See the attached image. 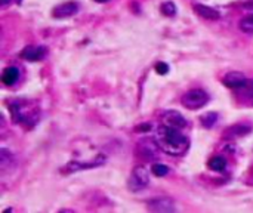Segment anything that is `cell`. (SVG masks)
Instances as JSON below:
<instances>
[{"label":"cell","mask_w":253,"mask_h":213,"mask_svg":"<svg viewBox=\"0 0 253 213\" xmlns=\"http://www.w3.org/2000/svg\"><path fill=\"white\" fill-rule=\"evenodd\" d=\"M154 139L160 151L172 157L184 155L190 148V139L181 132V129H175L166 125H160L156 129Z\"/></svg>","instance_id":"6da1fadb"},{"label":"cell","mask_w":253,"mask_h":213,"mask_svg":"<svg viewBox=\"0 0 253 213\" xmlns=\"http://www.w3.org/2000/svg\"><path fill=\"white\" fill-rule=\"evenodd\" d=\"M156 70H157V73L159 74H168V71H169V65L168 64H165V63H159L157 65H156Z\"/></svg>","instance_id":"44dd1931"},{"label":"cell","mask_w":253,"mask_h":213,"mask_svg":"<svg viewBox=\"0 0 253 213\" xmlns=\"http://www.w3.org/2000/svg\"><path fill=\"white\" fill-rule=\"evenodd\" d=\"M216 120H218V114L216 113H206L203 117L200 119L201 125H203L205 128H208V129L212 128V126H215Z\"/></svg>","instance_id":"d6986e66"},{"label":"cell","mask_w":253,"mask_h":213,"mask_svg":"<svg viewBox=\"0 0 253 213\" xmlns=\"http://www.w3.org/2000/svg\"><path fill=\"white\" fill-rule=\"evenodd\" d=\"M147 129H151V126H149V125H141V126H136V128H135L136 132H139V130H147Z\"/></svg>","instance_id":"7402d4cb"},{"label":"cell","mask_w":253,"mask_h":213,"mask_svg":"<svg viewBox=\"0 0 253 213\" xmlns=\"http://www.w3.org/2000/svg\"><path fill=\"white\" fill-rule=\"evenodd\" d=\"M194 12L198 17L205 18V20H209V21H216V20L221 18V14L216 9L211 8V6H206V5H195L194 6Z\"/></svg>","instance_id":"8fae6325"},{"label":"cell","mask_w":253,"mask_h":213,"mask_svg":"<svg viewBox=\"0 0 253 213\" xmlns=\"http://www.w3.org/2000/svg\"><path fill=\"white\" fill-rule=\"evenodd\" d=\"M162 120H163V125L166 126H170V128H175V129H184L187 126V120L185 117L175 111V110H168L162 114Z\"/></svg>","instance_id":"8992f818"},{"label":"cell","mask_w":253,"mask_h":213,"mask_svg":"<svg viewBox=\"0 0 253 213\" xmlns=\"http://www.w3.org/2000/svg\"><path fill=\"white\" fill-rule=\"evenodd\" d=\"M14 154L6 149V148H2L0 149V168H2V170H6L9 168H12L14 165Z\"/></svg>","instance_id":"5bb4252c"},{"label":"cell","mask_w":253,"mask_h":213,"mask_svg":"<svg viewBox=\"0 0 253 213\" xmlns=\"http://www.w3.org/2000/svg\"><path fill=\"white\" fill-rule=\"evenodd\" d=\"M238 27L243 33L246 34H253V14L252 15H246L244 18L240 20Z\"/></svg>","instance_id":"e0dca14e"},{"label":"cell","mask_w":253,"mask_h":213,"mask_svg":"<svg viewBox=\"0 0 253 213\" xmlns=\"http://www.w3.org/2000/svg\"><path fill=\"white\" fill-rule=\"evenodd\" d=\"M209 168H211L212 170H215V172H222V170H225V168H227V160H225L224 157H221V155L212 157V158L209 160Z\"/></svg>","instance_id":"2e32d148"},{"label":"cell","mask_w":253,"mask_h":213,"mask_svg":"<svg viewBox=\"0 0 253 213\" xmlns=\"http://www.w3.org/2000/svg\"><path fill=\"white\" fill-rule=\"evenodd\" d=\"M17 2H18V3H22V0H17Z\"/></svg>","instance_id":"d4e9b609"},{"label":"cell","mask_w":253,"mask_h":213,"mask_svg":"<svg viewBox=\"0 0 253 213\" xmlns=\"http://www.w3.org/2000/svg\"><path fill=\"white\" fill-rule=\"evenodd\" d=\"M148 210L151 212H176V206L173 203V200L168 198V197H160V198H154V200H149L147 203Z\"/></svg>","instance_id":"5b68a950"},{"label":"cell","mask_w":253,"mask_h":213,"mask_svg":"<svg viewBox=\"0 0 253 213\" xmlns=\"http://www.w3.org/2000/svg\"><path fill=\"white\" fill-rule=\"evenodd\" d=\"M181 102L188 110H198L209 102V95L203 89H191L184 93Z\"/></svg>","instance_id":"3957f363"},{"label":"cell","mask_w":253,"mask_h":213,"mask_svg":"<svg viewBox=\"0 0 253 213\" xmlns=\"http://www.w3.org/2000/svg\"><path fill=\"white\" fill-rule=\"evenodd\" d=\"M93 2H96V3H107V2H110V0H93Z\"/></svg>","instance_id":"cb8c5ba5"},{"label":"cell","mask_w":253,"mask_h":213,"mask_svg":"<svg viewBox=\"0 0 253 213\" xmlns=\"http://www.w3.org/2000/svg\"><path fill=\"white\" fill-rule=\"evenodd\" d=\"M224 85L230 89H240V87H244L249 82L246 79V76L243 73H238V71H231L228 73L225 77H224Z\"/></svg>","instance_id":"9c48e42d"},{"label":"cell","mask_w":253,"mask_h":213,"mask_svg":"<svg viewBox=\"0 0 253 213\" xmlns=\"http://www.w3.org/2000/svg\"><path fill=\"white\" fill-rule=\"evenodd\" d=\"M160 12H162L165 17L172 18V17H175V14H176V6H175L173 2H163V3L160 5Z\"/></svg>","instance_id":"ac0fdd59"},{"label":"cell","mask_w":253,"mask_h":213,"mask_svg":"<svg viewBox=\"0 0 253 213\" xmlns=\"http://www.w3.org/2000/svg\"><path fill=\"white\" fill-rule=\"evenodd\" d=\"M148 184H149L148 170L142 166L133 168V170L129 176V181H127V187L130 188V191L138 192V191L144 190L145 187H148Z\"/></svg>","instance_id":"277c9868"},{"label":"cell","mask_w":253,"mask_h":213,"mask_svg":"<svg viewBox=\"0 0 253 213\" xmlns=\"http://www.w3.org/2000/svg\"><path fill=\"white\" fill-rule=\"evenodd\" d=\"M20 79V70L17 67H6L2 73V82L6 86H12Z\"/></svg>","instance_id":"7c38bea8"},{"label":"cell","mask_w":253,"mask_h":213,"mask_svg":"<svg viewBox=\"0 0 253 213\" xmlns=\"http://www.w3.org/2000/svg\"><path fill=\"white\" fill-rule=\"evenodd\" d=\"M77 11H79V5L76 2H65V3H61L54 8L52 17L57 20H64V18H70V17L76 15Z\"/></svg>","instance_id":"52a82bcc"},{"label":"cell","mask_w":253,"mask_h":213,"mask_svg":"<svg viewBox=\"0 0 253 213\" xmlns=\"http://www.w3.org/2000/svg\"><path fill=\"white\" fill-rule=\"evenodd\" d=\"M138 148H139L141 157L144 155L145 160H156L157 158V149H160L156 139H144L139 142Z\"/></svg>","instance_id":"ba28073f"},{"label":"cell","mask_w":253,"mask_h":213,"mask_svg":"<svg viewBox=\"0 0 253 213\" xmlns=\"http://www.w3.org/2000/svg\"><path fill=\"white\" fill-rule=\"evenodd\" d=\"M9 2H11V0H0V3H2V6H6V5H9Z\"/></svg>","instance_id":"603a6c76"},{"label":"cell","mask_w":253,"mask_h":213,"mask_svg":"<svg viewBox=\"0 0 253 213\" xmlns=\"http://www.w3.org/2000/svg\"><path fill=\"white\" fill-rule=\"evenodd\" d=\"M20 57L25 61H30V63L40 61L44 57V47H42V46H27L21 50Z\"/></svg>","instance_id":"30bf717a"},{"label":"cell","mask_w":253,"mask_h":213,"mask_svg":"<svg viewBox=\"0 0 253 213\" xmlns=\"http://www.w3.org/2000/svg\"><path fill=\"white\" fill-rule=\"evenodd\" d=\"M247 133H250V126H247V125H235V126L228 129L227 136H230V138H240V136H244Z\"/></svg>","instance_id":"9a60e30c"},{"label":"cell","mask_w":253,"mask_h":213,"mask_svg":"<svg viewBox=\"0 0 253 213\" xmlns=\"http://www.w3.org/2000/svg\"><path fill=\"white\" fill-rule=\"evenodd\" d=\"M151 172H153L156 176L162 178V176H166L169 173V168L166 165H162V163H154L153 168H151Z\"/></svg>","instance_id":"ffe728a7"},{"label":"cell","mask_w":253,"mask_h":213,"mask_svg":"<svg viewBox=\"0 0 253 213\" xmlns=\"http://www.w3.org/2000/svg\"><path fill=\"white\" fill-rule=\"evenodd\" d=\"M104 163V160H99V162H90V163H77V162H71L65 166V172H77V170H83V169H92L96 168L98 165Z\"/></svg>","instance_id":"4fadbf2b"},{"label":"cell","mask_w":253,"mask_h":213,"mask_svg":"<svg viewBox=\"0 0 253 213\" xmlns=\"http://www.w3.org/2000/svg\"><path fill=\"white\" fill-rule=\"evenodd\" d=\"M12 120L25 128H31L39 120V111L34 106H27L25 102H14L11 105Z\"/></svg>","instance_id":"7a4b0ae2"}]
</instances>
